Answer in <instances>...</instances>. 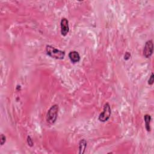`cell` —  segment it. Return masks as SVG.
Instances as JSON below:
<instances>
[{
  "label": "cell",
  "instance_id": "cell-11",
  "mask_svg": "<svg viewBox=\"0 0 154 154\" xmlns=\"http://www.w3.org/2000/svg\"><path fill=\"white\" fill-rule=\"evenodd\" d=\"M6 141V137L5 136H4L3 134H1V146H3L5 142Z\"/></svg>",
  "mask_w": 154,
  "mask_h": 154
},
{
  "label": "cell",
  "instance_id": "cell-12",
  "mask_svg": "<svg viewBox=\"0 0 154 154\" xmlns=\"http://www.w3.org/2000/svg\"><path fill=\"white\" fill-rule=\"evenodd\" d=\"M131 57V54L129 53H126L125 55V60H128Z\"/></svg>",
  "mask_w": 154,
  "mask_h": 154
},
{
  "label": "cell",
  "instance_id": "cell-2",
  "mask_svg": "<svg viewBox=\"0 0 154 154\" xmlns=\"http://www.w3.org/2000/svg\"><path fill=\"white\" fill-rule=\"evenodd\" d=\"M58 110H59V108L57 105H54L49 108L46 116L47 123L52 125L56 122L58 117Z\"/></svg>",
  "mask_w": 154,
  "mask_h": 154
},
{
  "label": "cell",
  "instance_id": "cell-10",
  "mask_svg": "<svg viewBox=\"0 0 154 154\" xmlns=\"http://www.w3.org/2000/svg\"><path fill=\"white\" fill-rule=\"evenodd\" d=\"M27 143L30 146H33V142L32 139L31 138V137L30 136H28V137H27Z\"/></svg>",
  "mask_w": 154,
  "mask_h": 154
},
{
  "label": "cell",
  "instance_id": "cell-8",
  "mask_svg": "<svg viewBox=\"0 0 154 154\" xmlns=\"http://www.w3.org/2000/svg\"><path fill=\"white\" fill-rule=\"evenodd\" d=\"M144 120L145 122V127L146 130L148 132L151 131V116L149 114H146L144 116Z\"/></svg>",
  "mask_w": 154,
  "mask_h": 154
},
{
  "label": "cell",
  "instance_id": "cell-5",
  "mask_svg": "<svg viewBox=\"0 0 154 154\" xmlns=\"http://www.w3.org/2000/svg\"><path fill=\"white\" fill-rule=\"evenodd\" d=\"M61 26V34L63 36H66L69 31V21L68 20L63 18L61 20L60 23Z\"/></svg>",
  "mask_w": 154,
  "mask_h": 154
},
{
  "label": "cell",
  "instance_id": "cell-9",
  "mask_svg": "<svg viewBox=\"0 0 154 154\" xmlns=\"http://www.w3.org/2000/svg\"><path fill=\"white\" fill-rule=\"evenodd\" d=\"M153 82H154V75H153V74L152 73V74H151V76L150 77L149 80H148V84L151 86L153 84Z\"/></svg>",
  "mask_w": 154,
  "mask_h": 154
},
{
  "label": "cell",
  "instance_id": "cell-6",
  "mask_svg": "<svg viewBox=\"0 0 154 154\" xmlns=\"http://www.w3.org/2000/svg\"><path fill=\"white\" fill-rule=\"evenodd\" d=\"M69 58L70 61L74 63H78L80 60V55L77 51H70L69 53Z\"/></svg>",
  "mask_w": 154,
  "mask_h": 154
},
{
  "label": "cell",
  "instance_id": "cell-3",
  "mask_svg": "<svg viewBox=\"0 0 154 154\" xmlns=\"http://www.w3.org/2000/svg\"><path fill=\"white\" fill-rule=\"evenodd\" d=\"M112 114V110L110 106L108 103H106L103 108V111L100 114L99 116V120L102 122H105L107 121L110 117Z\"/></svg>",
  "mask_w": 154,
  "mask_h": 154
},
{
  "label": "cell",
  "instance_id": "cell-7",
  "mask_svg": "<svg viewBox=\"0 0 154 154\" xmlns=\"http://www.w3.org/2000/svg\"><path fill=\"white\" fill-rule=\"evenodd\" d=\"M87 146V142L85 139H82L79 143V153L83 154L85 152Z\"/></svg>",
  "mask_w": 154,
  "mask_h": 154
},
{
  "label": "cell",
  "instance_id": "cell-4",
  "mask_svg": "<svg viewBox=\"0 0 154 154\" xmlns=\"http://www.w3.org/2000/svg\"><path fill=\"white\" fill-rule=\"evenodd\" d=\"M153 44L152 40L147 41L145 43V45L143 49V55L147 58H149L151 57L153 54Z\"/></svg>",
  "mask_w": 154,
  "mask_h": 154
},
{
  "label": "cell",
  "instance_id": "cell-1",
  "mask_svg": "<svg viewBox=\"0 0 154 154\" xmlns=\"http://www.w3.org/2000/svg\"><path fill=\"white\" fill-rule=\"evenodd\" d=\"M46 52L48 55L57 60H62L65 56L64 51L59 50L50 45L46 47Z\"/></svg>",
  "mask_w": 154,
  "mask_h": 154
}]
</instances>
